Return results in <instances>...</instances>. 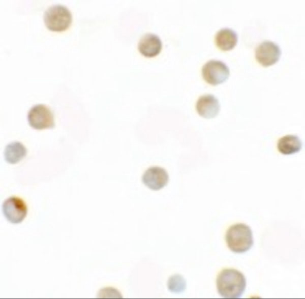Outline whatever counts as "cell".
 <instances>
[{"label": "cell", "instance_id": "obj_1", "mask_svg": "<svg viewBox=\"0 0 305 299\" xmlns=\"http://www.w3.org/2000/svg\"><path fill=\"white\" fill-rule=\"evenodd\" d=\"M216 283L219 293L225 298L240 297L246 287L243 274L233 268L223 270L219 274Z\"/></svg>", "mask_w": 305, "mask_h": 299}, {"label": "cell", "instance_id": "obj_2", "mask_svg": "<svg viewBox=\"0 0 305 299\" xmlns=\"http://www.w3.org/2000/svg\"><path fill=\"white\" fill-rule=\"evenodd\" d=\"M225 238L229 249L235 253L247 251L254 243L252 230L243 223L231 226L226 231Z\"/></svg>", "mask_w": 305, "mask_h": 299}, {"label": "cell", "instance_id": "obj_3", "mask_svg": "<svg viewBox=\"0 0 305 299\" xmlns=\"http://www.w3.org/2000/svg\"><path fill=\"white\" fill-rule=\"evenodd\" d=\"M44 22L48 29L54 32L67 29L72 22L70 10L62 5H54L48 8L43 16Z\"/></svg>", "mask_w": 305, "mask_h": 299}, {"label": "cell", "instance_id": "obj_4", "mask_svg": "<svg viewBox=\"0 0 305 299\" xmlns=\"http://www.w3.org/2000/svg\"><path fill=\"white\" fill-rule=\"evenodd\" d=\"M27 120L29 125L36 130L53 128L54 121L50 108L44 104H37L28 111Z\"/></svg>", "mask_w": 305, "mask_h": 299}, {"label": "cell", "instance_id": "obj_5", "mask_svg": "<svg viewBox=\"0 0 305 299\" xmlns=\"http://www.w3.org/2000/svg\"><path fill=\"white\" fill-rule=\"evenodd\" d=\"M230 71L222 61L212 59L206 63L202 68V75L208 83L216 85L225 81L229 77Z\"/></svg>", "mask_w": 305, "mask_h": 299}, {"label": "cell", "instance_id": "obj_6", "mask_svg": "<svg viewBox=\"0 0 305 299\" xmlns=\"http://www.w3.org/2000/svg\"><path fill=\"white\" fill-rule=\"evenodd\" d=\"M3 213L11 223H21L27 214V206L21 198L12 196L8 198L2 205Z\"/></svg>", "mask_w": 305, "mask_h": 299}, {"label": "cell", "instance_id": "obj_7", "mask_svg": "<svg viewBox=\"0 0 305 299\" xmlns=\"http://www.w3.org/2000/svg\"><path fill=\"white\" fill-rule=\"evenodd\" d=\"M281 54L280 47L270 41L262 42L255 49L256 59L264 67L269 66L277 63Z\"/></svg>", "mask_w": 305, "mask_h": 299}, {"label": "cell", "instance_id": "obj_8", "mask_svg": "<svg viewBox=\"0 0 305 299\" xmlns=\"http://www.w3.org/2000/svg\"><path fill=\"white\" fill-rule=\"evenodd\" d=\"M142 181L147 187L152 190L157 191L167 184L169 176L164 168L151 167L145 171L142 175Z\"/></svg>", "mask_w": 305, "mask_h": 299}, {"label": "cell", "instance_id": "obj_9", "mask_svg": "<svg viewBox=\"0 0 305 299\" xmlns=\"http://www.w3.org/2000/svg\"><path fill=\"white\" fill-rule=\"evenodd\" d=\"M196 108L198 114L206 118L216 117L220 110L219 100L212 95L207 94L201 96L197 100Z\"/></svg>", "mask_w": 305, "mask_h": 299}, {"label": "cell", "instance_id": "obj_10", "mask_svg": "<svg viewBox=\"0 0 305 299\" xmlns=\"http://www.w3.org/2000/svg\"><path fill=\"white\" fill-rule=\"evenodd\" d=\"M162 47L160 38L154 34H146L139 41V52L146 57H153L158 55Z\"/></svg>", "mask_w": 305, "mask_h": 299}, {"label": "cell", "instance_id": "obj_11", "mask_svg": "<svg viewBox=\"0 0 305 299\" xmlns=\"http://www.w3.org/2000/svg\"><path fill=\"white\" fill-rule=\"evenodd\" d=\"M237 40L236 33L229 28L221 29L215 36L216 45L220 49L224 51L232 49L236 45Z\"/></svg>", "mask_w": 305, "mask_h": 299}, {"label": "cell", "instance_id": "obj_12", "mask_svg": "<svg viewBox=\"0 0 305 299\" xmlns=\"http://www.w3.org/2000/svg\"><path fill=\"white\" fill-rule=\"evenodd\" d=\"M302 142L299 137L294 135H287L281 138L277 144L279 152L285 155L295 154L301 149Z\"/></svg>", "mask_w": 305, "mask_h": 299}, {"label": "cell", "instance_id": "obj_13", "mask_svg": "<svg viewBox=\"0 0 305 299\" xmlns=\"http://www.w3.org/2000/svg\"><path fill=\"white\" fill-rule=\"evenodd\" d=\"M26 154V149L19 142L8 144L4 151L5 160L10 164H16L22 160Z\"/></svg>", "mask_w": 305, "mask_h": 299}, {"label": "cell", "instance_id": "obj_14", "mask_svg": "<svg viewBox=\"0 0 305 299\" xmlns=\"http://www.w3.org/2000/svg\"><path fill=\"white\" fill-rule=\"evenodd\" d=\"M168 289L174 293L183 292L186 287V282L185 279L179 275L171 276L167 282Z\"/></svg>", "mask_w": 305, "mask_h": 299}]
</instances>
